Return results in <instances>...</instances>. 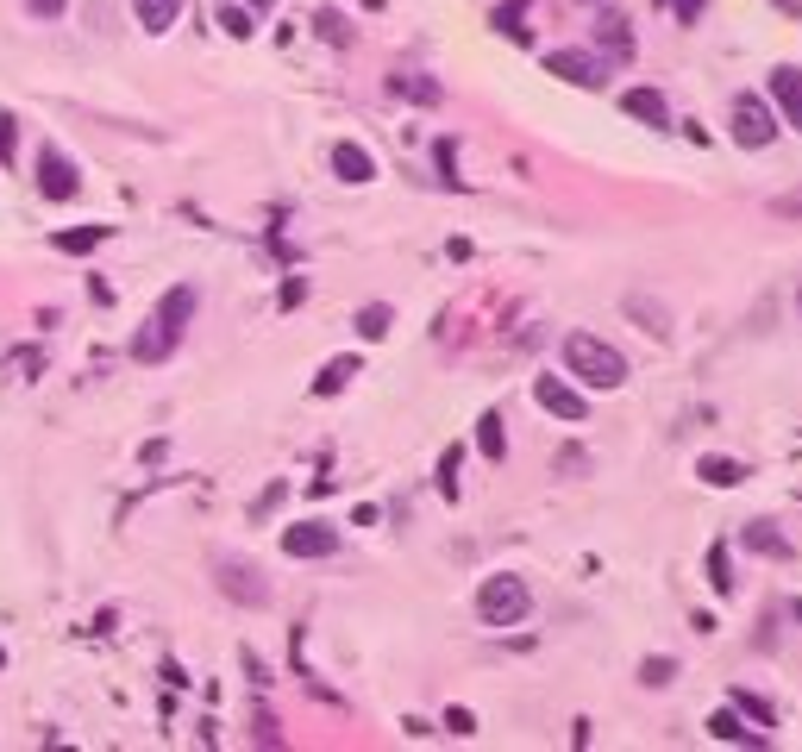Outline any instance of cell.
Instances as JSON below:
<instances>
[{
	"label": "cell",
	"mask_w": 802,
	"mask_h": 752,
	"mask_svg": "<svg viewBox=\"0 0 802 752\" xmlns=\"http://www.w3.org/2000/svg\"><path fill=\"white\" fill-rule=\"evenodd\" d=\"M195 282H176V289H163L157 295V308H151V320L132 333V358L138 364H163L170 351L182 345V333H188V320H195Z\"/></svg>",
	"instance_id": "1"
},
{
	"label": "cell",
	"mask_w": 802,
	"mask_h": 752,
	"mask_svg": "<svg viewBox=\"0 0 802 752\" xmlns=\"http://www.w3.org/2000/svg\"><path fill=\"white\" fill-rule=\"evenodd\" d=\"M564 370L583 376L589 389H621L627 383V358L608 339H596V333H571V339H564Z\"/></svg>",
	"instance_id": "2"
},
{
	"label": "cell",
	"mask_w": 802,
	"mask_h": 752,
	"mask_svg": "<svg viewBox=\"0 0 802 752\" xmlns=\"http://www.w3.org/2000/svg\"><path fill=\"white\" fill-rule=\"evenodd\" d=\"M533 615V590L514 571H495L483 577V590H477V621L483 627H521Z\"/></svg>",
	"instance_id": "3"
},
{
	"label": "cell",
	"mask_w": 802,
	"mask_h": 752,
	"mask_svg": "<svg viewBox=\"0 0 802 752\" xmlns=\"http://www.w3.org/2000/svg\"><path fill=\"white\" fill-rule=\"evenodd\" d=\"M727 126H734V145L765 151L771 138H777V113H771V101H759V94H734V107H727Z\"/></svg>",
	"instance_id": "4"
},
{
	"label": "cell",
	"mask_w": 802,
	"mask_h": 752,
	"mask_svg": "<svg viewBox=\"0 0 802 752\" xmlns=\"http://www.w3.org/2000/svg\"><path fill=\"white\" fill-rule=\"evenodd\" d=\"M32 176H38V195H44V201H76V195H82V170H76V163H69L57 145H38Z\"/></svg>",
	"instance_id": "5"
},
{
	"label": "cell",
	"mask_w": 802,
	"mask_h": 752,
	"mask_svg": "<svg viewBox=\"0 0 802 752\" xmlns=\"http://www.w3.org/2000/svg\"><path fill=\"white\" fill-rule=\"evenodd\" d=\"M214 583H220V596L239 602V608H264L270 602V583L257 577V564H245V558H220L214 564Z\"/></svg>",
	"instance_id": "6"
},
{
	"label": "cell",
	"mask_w": 802,
	"mask_h": 752,
	"mask_svg": "<svg viewBox=\"0 0 802 752\" xmlns=\"http://www.w3.org/2000/svg\"><path fill=\"white\" fill-rule=\"evenodd\" d=\"M533 402L546 408V414H558V420H589V402H583V389H571L564 376H533Z\"/></svg>",
	"instance_id": "7"
},
{
	"label": "cell",
	"mask_w": 802,
	"mask_h": 752,
	"mask_svg": "<svg viewBox=\"0 0 802 752\" xmlns=\"http://www.w3.org/2000/svg\"><path fill=\"white\" fill-rule=\"evenodd\" d=\"M546 69H552L558 82H571V88H602L608 82V63L596 51H552Z\"/></svg>",
	"instance_id": "8"
},
{
	"label": "cell",
	"mask_w": 802,
	"mask_h": 752,
	"mask_svg": "<svg viewBox=\"0 0 802 752\" xmlns=\"http://www.w3.org/2000/svg\"><path fill=\"white\" fill-rule=\"evenodd\" d=\"M282 552H289V558H333V552H339V533L326 527V521L282 527Z\"/></svg>",
	"instance_id": "9"
},
{
	"label": "cell",
	"mask_w": 802,
	"mask_h": 752,
	"mask_svg": "<svg viewBox=\"0 0 802 752\" xmlns=\"http://www.w3.org/2000/svg\"><path fill=\"white\" fill-rule=\"evenodd\" d=\"M771 101H777V113H784V126L802 132V69H790V63L771 69Z\"/></svg>",
	"instance_id": "10"
},
{
	"label": "cell",
	"mask_w": 802,
	"mask_h": 752,
	"mask_svg": "<svg viewBox=\"0 0 802 752\" xmlns=\"http://www.w3.org/2000/svg\"><path fill=\"white\" fill-rule=\"evenodd\" d=\"M709 734L721 740V746H765V727H752L740 709H734V702H727V709H715L709 715Z\"/></svg>",
	"instance_id": "11"
},
{
	"label": "cell",
	"mask_w": 802,
	"mask_h": 752,
	"mask_svg": "<svg viewBox=\"0 0 802 752\" xmlns=\"http://www.w3.org/2000/svg\"><path fill=\"white\" fill-rule=\"evenodd\" d=\"M740 546L759 552V558H771V564H790V558H796V546H790V539L777 533L771 521H746V527H740Z\"/></svg>",
	"instance_id": "12"
},
{
	"label": "cell",
	"mask_w": 802,
	"mask_h": 752,
	"mask_svg": "<svg viewBox=\"0 0 802 752\" xmlns=\"http://www.w3.org/2000/svg\"><path fill=\"white\" fill-rule=\"evenodd\" d=\"M596 51H602V63H633V32H627L621 13L596 19Z\"/></svg>",
	"instance_id": "13"
},
{
	"label": "cell",
	"mask_w": 802,
	"mask_h": 752,
	"mask_svg": "<svg viewBox=\"0 0 802 752\" xmlns=\"http://www.w3.org/2000/svg\"><path fill=\"white\" fill-rule=\"evenodd\" d=\"M621 113H627V120H640V126H671V107H665V94H658V88H627L621 94Z\"/></svg>",
	"instance_id": "14"
},
{
	"label": "cell",
	"mask_w": 802,
	"mask_h": 752,
	"mask_svg": "<svg viewBox=\"0 0 802 752\" xmlns=\"http://www.w3.org/2000/svg\"><path fill=\"white\" fill-rule=\"evenodd\" d=\"M333 176L358 188V182H370V176H376V157H370L364 145H351V138H339V145H333Z\"/></svg>",
	"instance_id": "15"
},
{
	"label": "cell",
	"mask_w": 802,
	"mask_h": 752,
	"mask_svg": "<svg viewBox=\"0 0 802 752\" xmlns=\"http://www.w3.org/2000/svg\"><path fill=\"white\" fill-rule=\"evenodd\" d=\"M389 94H401V101H414V107H439L445 101V88L433 76H420V69H395L389 76Z\"/></svg>",
	"instance_id": "16"
},
{
	"label": "cell",
	"mask_w": 802,
	"mask_h": 752,
	"mask_svg": "<svg viewBox=\"0 0 802 752\" xmlns=\"http://www.w3.org/2000/svg\"><path fill=\"white\" fill-rule=\"evenodd\" d=\"M132 13H138V26H145V32L157 38V32H170V26H176L182 0H132Z\"/></svg>",
	"instance_id": "17"
},
{
	"label": "cell",
	"mask_w": 802,
	"mask_h": 752,
	"mask_svg": "<svg viewBox=\"0 0 802 752\" xmlns=\"http://www.w3.org/2000/svg\"><path fill=\"white\" fill-rule=\"evenodd\" d=\"M696 477L709 483V489H734V483H746V464H740V458H702Z\"/></svg>",
	"instance_id": "18"
},
{
	"label": "cell",
	"mask_w": 802,
	"mask_h": 752,
	"mask_svg": "<svg viewBox=\"0 0 802 752\" xmlns=\"http://www.w3.org/2000/svg\"><path fill=\"white\" fill-rule=\"evenodd\" d=\"M477 445H483V458H489V464H502V458H508V433H502V414H495V408L477 420Z\"/></svg>",
	"instance_id": "19"
},
{
	"label": "cell",
	"mask_w": 802,
	"mask_h": 752,
	"mask_svg": "<svg viewBox=\"0 0 802 752\" xmlns=\"http://www.w3.org/2000/svg\"><path fill=\"white\" fill-rule=\"evenodd\" d=\"M351 376H358V358H326L320 376H314V395H339Z\"/></svg>",
	"instance_id": "20"
},
{
	"label": "cell",
	"mask_w": 802,
	"mask_h": 752,
	"mask_svg": "<svg viewBox=\"0 0 802 752\" xmlns=\"http://www.w3.org/2000/svg\"><path fill=\"white\" fill-rule=\"evenodd\" d=\"M489 26L502 32V38H514V44H527V0H508V7H495Z\"/></svg>",
	"instance_id": "21"
},
{
	"label": "cell",
	"mask_w": 802,
	"mask_h": 752,
	"mask_svg": "<svg viewBox=\"0 0 802 752\" xmlns=\"http://www.w3.org/2000/svg\"><path fill=\"white\" fill-rule=\"evenodd\" d=\"M627 314H633V320H646V333H652V339H665V333H671V314L658 308V301H646V295H627Z\"/></svg>",
	"instance_id": "22"
},
{
	"label": "cell",
	"mask_w": 802,
	"mask_h": 752,
	"mask_svg": "<svg viewBox=\"0 0 802 752\" xmlns=\"http://www.w3.org/2000/svg\"><path fill=\"white\" fill-rule=\"evenodd\" d=\"M709 590H715V596H734V564H727V546H721V539L709 546Z\"/></svg>",
	"instance_id": "23"
},
{
	"label": "cell",
	"mask_w": 802,
	"mask_h": 752,
	"mask_svg": "<svg viewBox=\"0 0 802 752\" xmlns=\"http://www.w3.org/2000/svg\"><path fill=\"white\" fill-rule=\"evenodd\" d=\"M727 702H734V709L752 721V727H777V715H771V702H759V696H752V690H734V696H727Z\"/></svg>",
	"instance_id": "24"
},
{
	"label": "cell",
	"mask_w": 802,
	"mask_h": 752,
	"mask_svg": "<svg viewBox=\"0 0 802 752\" xmlns=\"http://www.w3.org/2000/svg\"><path fill=\"white\" fill-rule=\"evenodd\" d=\"M314 32H320L326 44H351V26H345V13H333V7H320V13H314Z\"/></svg>",
	"instance_id": "25"
},
{
	"label": "cell",
	"mask_w": 802,
	"mask_h": 752,
	"mask_svg": "<svg viewBox=\"0 0 802 752\" xmlns=\"http://www.w3.org/2000/svg\"><path fill=\"white\" fill-rule=\"evenodd\" d=\"M671 677H677V658H646V665H640V684L646 690H665Z\"/></svg>",
	"instance_id": "26"
},
{
	"label": "cell",
	"mask_w": 802,
	"mask_h": 752,
	"mask_svg": "<svg viewBox=\"0 0 802 752\" xmlns=\"http://www.w3.org/2000/svg\"><path fill=\"white\" fill-rule=\"evenodd\" d=\"M107 239V226H82V232H57V251H94Z\"/></svg>",
	"instance_id": "27"
},
{
	"label": "cell",
	"mask_w": 802,
	"mask_h": 752,
	"mask_svg": "<svg viewBox=\"0 0 802 752\" xmlns=\"http://www.w3.org/2000/svg\"><path fill=\"white\" fill-rule=\"evenodd\" d=\"M433 157H439V182H445V188H464V176H458V151H452V138H439V145H433Z\"/></svg>",
	"instance_id": "28"
},
{
	"label": "cell",
	"mask_w": 802,
	"mask_h": 752,
	"mask_svg": "<svg viewBox=\"0 0 802 752\" xmlns=\"http://www.w3.org/2000/svg\"><path fill=\"white\" fill-rule=\"evenodd\" d=\"M458 458H464L458 445H452V452L439 458V496H445V502H458Z\"/></svg>",
	"instance_id": "29"
},
{
	"label": "cell",
	"mask_w": 802,
	"mask_h": 752,
	"mask_svg": "<svg viewBox=\"0 0 802 752\" xmlns=\"http://www.w3.org/2000/svg\"><path fill=\"white\" fill-rule=\"evenodd\" d=\"M7 370L19 376V383H38V370H44V351H13Z\"/></svg>",
	"instance_id": "30"
},
{
	"label": "cell",
	"mask_w": 802,
	"mask_h": 752,
	"mask_svg": "<svg viewBox=\"0 0 802 752\" xmlns=\"http://www.w3.org/2000/svg\"><path fill=\"white\" fill-rule=\"evenodd\" d=\"M389 320H395L389 308H364V314H358V339H383V333H389Z\"/></svg>",
	"instance_id": "31"
},
{
	"label": "cell",
	"mask_w": 802,
	"mask_h": 752,
	"mask_svg": "<svg viewBox=\"0 0 802 752\" xmlns=\"http://www.w3.org/2000/svg\"><path fill=\"white\" fill-rule=\"evenodd\" d=\"M282 496H289V483H270V489H264V496H257V502H251V521H270V514L282 508Z\"/></svg>",
	"instance_id": "32"
},
{
	"label": "cell",
	"mask_w": 802,
	"mask_h": 752,
	"mask_svg": "<svg viewBox=\"0 0 802 752\" xmlns=\"http://www.w3.org/2000/svg\"><path fill=\"white\" fill-rule=\"evenodd\" d=\"M13 151H19V120L0 113V163H13Z\"/></svg>",
	"instance_id": "33"
},
{
	"label": "cell",
	"mask_w": 802,
	"mask_h": 752,
	"mask_svg": "<svg viewBox=\"0 0 802 752\" xmlns=\"http://www.w3.org/2000/svg\"><path fill=\"white\" fill-rule=\"evenodd\" d=\"M445 734L470 740V734H477V715H470V709H445Z\"/></svg>",
	"instance_id": "34"
},
{
	"label": "cell",
	"mask_w": 802,
	"mask_h": 752,
	"mask_svg": "<svg viewBox=\"0 0 802 752\" xmlns=\"http://www.w3.org/2000/svg\"><path fill=\"white\" fill-rule=\"evenodd\" d=\"M771 214L777 220H802V188H784V195L771 201Z\"/></svg>",
	"instance_id": "35"
},
{
	"label": "cell",
	"mask_w": 802,
	"mask_h": 752,
	"mask_svg": "<svg viewBox=\"0 0 802 752\" xmlns=\"http://www.w3.org/2000/svg\"><path fill=\"white\" fill-rule=\"evenodd\" d=\"M245 677H251L257 690H270V684H276V677H270V665H264V658H257V652H245Z\"/></svg>",
	"instance_id": "36"
},
{
	"label": "cell",
	"mask_w": 802,
	"mask_h": 752,
	"mask_svg": "<svg viewBox=\"0 0 802 752\" xmlns=\"http://www.w3.org/2000/svg\"><path fill=\"white\" fill-rule=\"evenodd\" d=\"M220 26H226L232 38H251V13H239V7H226V13H220Z\"/></svg>",
	"instance_id": "37"
},
{
	"label": "cell",
	"mask_w": 802,
	"mask_h": 752,
	"mask_svg": "<svg viewBox=\"0 0 802 752\" xmlns=\"http://www.w3.org/2000/svg\"><path fill=\"white\" fill-rule=\"evenodd\" d=\"M251 727H257V746H282V727H276V715H257Z\"/></svg>",
	"instance_id": "38"
},
{
	"label": "cell",
	"mask_w": 802,
	"mask_h": 752,
	"mask_svg": "<svg viewBox=\"0 0 802 752\" xmlns=\"http://www.w3.org/2000/svg\"><path fill=\"white\" fill-rule=\"evenodd\" d=\"M702 7H709V0H671V13H677V26H696V19H702Z\"/></svg>",
	"instance_id": "39"
},
{
	"label": "cell",
	"mask_w": 802,
	"mask_h": 752,
	"mask_svg": "<svg viewBox=\"0 0 802 752\" xmlns=\"http://www.w3.org/2000/svg\"><path fill=\"white\" fill-rule=\"evenodd\" d=\"M63 7L69 0H26V13H38V19H63Z\"/></svg>",
	"instance_id": "40"
},
{
	"label": "cell",
	"mask_w": 802,
	"mask_h": 752,
	"mask_svg": "<svg viewBox=\"0 0 802 752\" xmlns=\"http://www.w3.org/2000/svg\"><path fill=\"white\" fill-rule=\"evenodd\" d=\"M301 295H308V282H301V276L282 282V308H301Z\"/></svg>",
	"instance_id": "41"
},
{
	"label": "cell",
	"mask_w": 802,
	"mask_h": 752,
	"mask_svg": "<svg viewBox=\"0 0 802 752\" xmlns=\"http://www.w3.org/2000/svg\"><path fill=\"white\" fill-rule=\"evenodd\" d=\"M558 470H589V458H583L577 445H571V452H558Z\"/></svg>",
	"instance_id": "42"
},
{
	"label": "cell",
	"mask_w": 802,
	"mask_h": 752,
	"mask_svg": "<svg viewBox=\"0 0 802 752\" xmlns=\"http://www.w3.org/2000/svg\"><path fill=\"white\" fill-rule=\"evenodd\" d=\"M777 13H790V19H802V0H771Z\"/></svg>",
	"instance_id": "43"
},
{
	"label": "cell",
	"mask_w": 802,
	"mask_h": 752,
	"mask_svg": "<svg viewBox=\"0 0 802 752\" xmlns=\"http://www.w3.org/2000/svg\"><path fill=\"white\" fill-rule=\"evenodd\" d=\"M790 615H796V621H802V602H790Z\"/></svg>",
	"instance_id": "44"
},
{
	"label": "cell",
	"mask_w": 802,
	"mask_h": 752,
	"mask_svg": "<svg viewBox=\"0 0 802 752\" xmlns=\"http://www.w3.org/2000/svg\"><path fill=\"white\" fill-rule=\"evenodd\" d=\"M796 314H802V289H796Z\"/></svg>",
	"instance_id": "45"
},
{
	"label": "cell",
	"mask_w": 802,
	"mask_h": 752,
	"mask_svg": "<svg viewBox=\"0 0 802 752\" xmlns=\"http://www.w3.org/2000/svg\"><path fill=\"white\" fill-rule=\"evenodd\" d=\"M583 7H602V0H583Z\"/></svg>",
	"instance_id": "46"
}]
</instances>
